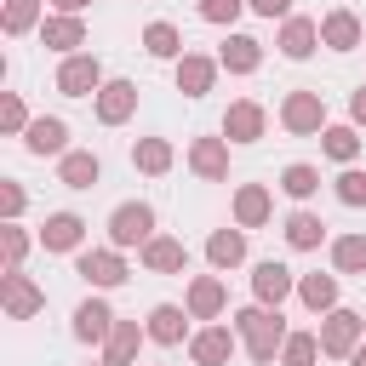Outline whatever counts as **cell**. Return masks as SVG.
<instances>
[{
    "mask_svg": "<svg viewBox=\"0 0 366 366\" xmlns=\"http://www.w3.org/2000/svg\"><path fill=\"white\" fill-rule=\"evenodd\" d=\"M80 274H86L92 286H120V280H126V263H120L114 252H80Z\"/></svg>",
    "mask_w": 366,
    "mask_h": 366,
    "instance_id": "8992f818",
    "label": "cell"
},
{
    "mask_svg": "<svg viewBox=\"0 0 366 366\" xmlns=\"http://www.w3.org/2000/svg\"><path fill=\"white\" fill-rule=\"evenodd\" d=\"M246 6H252V11H263V17H286V6H292V0H246Z\"/></svg>",
    "mask_w": 366,
    "mask_h": 366,
    "instance_id": "60d3db41",
    "label": "cell"
},
{
    "mask_svg": "<svg viewBox=\"0 0 366 366\" xmlns=\"http://www.w3.org/2000/svg\"><path fill=\"white\" fill-rule=\"evenodd\" d=\"M355 149H360V137H355L349 126H332V132H326V154H332V160H355Z\"/></svg>",
    "mask_w": 366,
    "mask_h": 366,
    "instance_id": "f546056e",
    "label": "cell"
},
{
    "mask_svg": "<svg viewBox=\"0 0 366 366\" xmlns=\"http://www.w3.org/2000/svg\"><path fill=\"white\" fill-rule=\"evenodd\" d=\"M286 366H315V337H286Z\"/></svg>",
    "mask_w": 366,
    "mask_h": 366,
    "instance_id": "8d00e7d4",
    "label": "cell"
},
{
    "mask_svg": "<svg viewBox=\"0 0 366 366\" xmlns=\"http://www.w3.org/2000/svg\"><path fill=\"white\" fill-rule=\"evenodd\" d=\"M286 126H292V132H309V126H320V103H315L309 92H297V97L286 103Z\"/></svg>",
    "mask_w": 366,
    "mask_h": 366,
    "instance_id": "7402d4cb",
    "label": "cell"
},
{
    "mask_svg": "<svg viewBox=\"0 0 366 366\" xmlns=\"http://www.w3.org/2000/svg\"><path fill=\"white\" fill-rule=\"evenodd\" d=\"M337 200H343V206H366V172L349 166V172L337 177Z\"/></svg>",
    "mask_w": 366,
    "mask_h": 366,
    "instance_id": "4dcf8cb0",
    "label": "cell"
},
{
    "mask_svg": "<svg viewBox=\"0 0 366 366\" xmlns=\"http://www.w3.org/2000/svg\"><path fill=\"white\" fill-rule=\"evenodd\" d=\"M320 34H326V46H332V51H349V46L360 40V23H355L349 11H332V17L320 23Z\"/></svg>",
    "mask_w": 366,
    "mask_h": 366,
    "instance_id": "2e32d148",
    "label": "cell"
},
{
    "mask_svg": "<svg viewBox=\"0 0 366 366\" xmlns=\"http://www.w3.org/2000/svg\"><path fill=\"white\" fill-rule=\"evenodd\" d=\"M189 309H194V315H217V309H223V286H217V280H194Z\"/></svg>",
    "mask_w": 366,
    "mask_h": 366,
    "instance_id": "83f0119b",
    "label": "cell"
},
{
    "mask_svg": "<svg viewBox=\"0 0 366 366\" xmlns=\"http://www.w3.org/2000/svg\"><path fill=\"white\" fill-rule=\"evenodd\" d=\"M240 6H246V0H200V17H206V23H234Z\"/></svg>",
    "mask_w": 366,
    "mask_h": 366,
    "instance_id": "836d02e7",
    "label": "cell"
},
{
    "mask_svg": "<svg viewBox=\"0 0 366 366\" xmlns=\"http://www.w3.org/2000/svg\"><path fill=\"white\" fill-rule=\"evenodd\" d=\"M355 120H366V86L355 92Z\"/></svg>",
    "mask_w": 366,
    "mask_h": 366,
    "instance_id": "b9f144b4",
    "label": "cell"
},
{
    "mask_svg": "<svg viewBox=\"0 0 366 366\" xmlns=\"http://www.w3.org/2000/svg\"><path fill=\"white\" fill-rule=\"evenodd\" d=\"M34 309H40V292L29 286V274L11 269V274H6V315H11V320H29Z\"/></svg>",
    "mask_w": 366,
    "mask_h": 366,
    "instance_id": "30bf717a",
    "label": "cell"
},
{
    "mask_svg": "<svg viewBox=\"0 0 366 366\" xmlns=\"http://www.w3.org/2000/svg\"><path fill=\"white\" fill-rule=\"evenodd\" d=\"M194 166H200L206 177H223V149H217V143H194Z\"/></svg>",
    "mask_w": 366,
    "mask_h": 366,
    "instance_id": "e575fe53",
    "label": "cell"
},
{
    "mask_svg": "<svg viewBox=\"0 0 366 366\" xmlns=\"http://www.w3.org/2000/svg\"><path fill=\"white\" fill-rule=\"evenodd\" d=\"M223 132H229L234 143H252V137L263 132V109H257V103H234L229 120H223Z\"/></svg>",
    "mask_w": 366,
    "mask_h": 366,
    "instance_id": "8fae6325",
    "label": "cell"
},
{
    "mask_svg": "<svg viewBox=\"0 0 366 366\" xmlns=\"http://www.w3.org/2000/svg\"><path fill=\"white\" fill-rule=\"evenodd\" d=\"M97 80H103L97 57H69V63H63V74H57V86H63L69 97H92V92H97Z\"/></svg>",
    "mask_w": 366,
    "mask_h": 366,
    "instance_id": "3957f363",
    "label": "cell"
},
{
    "mask_svg": "<svg viewBox=\"0 0 366 366\" xmlns=\"http://www.w3.org/2000/svg\"><path fill=\"white\" fill-rule=\"evenodd\" d=\"M263 212H269V200H263V189H246V194H240V223H257Z\"/></svg>",
    "mask_w": 366,
    "mask_h": 366,
    "instance_id": "74e56055",
    "label": "cell"
},
{
    "mask_svg": "<svg viewBox=\"0 0 366 366\" xmlns=\"http://www.w3.org/2000/svg\"><path fill=\"white\" fill-rule=\"evenodd\" d=\"M51 6H63V11H80V6H86V0H51Z\"/></svg>",
    "mask_w": 366,
    "mask_h": 366,
    "instance_id": "7bdbcfd3",
    "label": "cell"
},
{
    "mask_svg": "<svg viewBox=\"0 0 366 366\" xmlns=\"http://www.w3.org/2000/svg\"><path fill=\"white\" fill-rule=\"evenodd\" d=\"M166 160H172V149H166V143H137V166H149V172H166Z\"/></svg>",
    "mask_w": 366,
    "mask_h": 366,
    "instance_id": "d590c367",
    "label": "cell"
},
{
    "mask_svg": "<svg viewBox=\"0 0 366 366\" xmlns=\"http://www.w3.org/2000/svg\"><path fill=\"white\" fill-rule=\"evenodd\" d=\"M320 234H326V223H320L315 212H292V217H286V240H292L297 252H309V246H320Z\"/></svg>",
    "mask_w": 366,
    "mask_h": 366,
    "instance_id": "5bb4252c",
    "label": "cell"
},
{
    "mask_svg": "<svg viewBox=\"0 0 366 366\" xmlns=\"http://www.w3.org/2000/svg\"><path fill=\"white\" fill-rule=\"evenodd\" d=\"M252 286H257V297H263V303H280V297L292 292V269L269 257V263H257V274H252Z\"/></svg>",
    "mask_w": 366,
    "mask_h": 366,
    "instance_id": "9c48e42d",
    "label": "cell"
},
{
    "mask_svg": "<svg viewBox=\"0 0 366 366\" xmlns=\"http://www.w3.org/2000/svg\"><path fill=\"white\" fill-rule=\"evenodd\" d=\"M149 269H183V246L177 240H149Z\"/></svg>",
    "mask_w": 366,
    "mask_h": 366,
    "instance_id": "f1b7e54d",
    "label": "cell"
},
{
    "mask_svg": "<svg viewBox=\"0 0 366 366\" xmlns=\"http://www.w3.org/2000/svg\"><path fill=\"white\" fill-rule=\"evenodd\" d=\"M355 366H366V355H355Z\"/></svg>",
    "mask_w": 366,
    "mask_h": 366,
    "instance_id": "ee69618b",
    "label": "cell"
},
{
    "mask_svg": "<svg viewBox=\"0 0 366 366\" xmlns=\"http://www.w3.org/2000/svg\"><path fill=\"white\" fill-rule=\"evenodd\" d=\"M34 11H40V0H11L6 6V34H23L34 23Z\"/></svg>",
    "mask_w": 366,
    "mask_h": 366,
    "instance_id": "1f68e13d",
    "label": "cell"
},
{
    "mask_svg": "<svg viewBox=\"0 0 366 366\" xmlns=\"http://www.w3.org/2000/svg\"><path fill=\"white\" fill-rule=\"evenodd\" d=\"M223 63H229V69H240V74H246V69H257V40L234 34V40L223 46Z\"/></svg>",
    "mask_w": 366,
    "mask_h": 366,
    "instance_id": "484cf974",
    "label": "cell"
},
{
    "mask_svg": "<svg viewBox=\"0 0 366 366\" xmlns=\"http://www.w3.org/2000/svg\"><path fill=\"white\" fill-rule=\"evenodd\" d=\"M149 337H154V343H177V337H183V309H177V303H160V309L149 315Z\"/></svg>",
    "mask_w": 366,
    "mask_h": 366,
    "instance_id": "e0dca14e",
    "label": "cell"
},
{
    "mask_svg": "<svg viewBox=\"0 0 366 366\" xmlns=\"http://www.w3.org/2000/svg\"><path fill=\"white\" fill-rule=\"evenodd\" d=\"M109 320H114V315H109V303H97V297L74 309V332H80L86 343H97V337H109Z\"/></svg>",
    "mask_w": 366,
    "mask_h": 366,
    "instance_id": "7c38bea8",
    "label": "cell"
},
{
    "mask_svg": "<svg viewBox=\"0 0 366 366\" xmlns=\"http://www.w3.org/2000/svg\"><path fill=\"white\" fill-rule=\"evenodd\" d=\"M132 103H137V86H132V80H109V86H103V97H97V114L114 126V120H126V114H132Z\"/></svg>",
    "mask_w": 366,
    "mask_h": 366,
    "instance_id": "52a82bcc",
    "label": "cell"
},
{
    "mask_svg": "<svg viewBox=\"0 0 366 366\" xmlns=\"http://www.w3.org/2000/svg\"><path fill=\"white\" fill-rule=\"evenodd\" d=\"M240 332H246V349H252V360H269V355L286 343V332H280V315H269V309H246V315H240Z\"/></svg>",
    "mask_w": 366,
    "mask_h": 366,
    "instance_id": "6da1fadb",
    "label": "cell"
},
{
    "mask_svg": "<svg viewBox=\"0 0 366 366\" xmlns=\"http://www.w3.org/2000/svg\"><path fill=\"white\" fill-rule=\"evenodd\" d=\"M80 234H86V223H80L74 212H57V217H46L40 246H46V252H74V246H80Z\"/></svg>",
    "mask_w": 366,
    "mask_h": 366,
    "instance_id": "277c9868",
    "label": "cell"
},
{
    "mask_svg": "<svg viewBox=\"0 0 366 366\" xmlns=\"http://www.w3.org/2000/svg\"><path fill=\"white\" fill-rule=\"evenodd\" d=\"M280 51H286V57H309V51H315V23H309V17H292L286 34H280Z\"/></svg>",
    "mask_w": 366,
    "mask_h": 366,
    "instance_id": "ac0fdd59",
    "label": "cell"
},
{
    "mask_svg": "<svg viewBox=\"0 0 366 366\" xmlns=\"http://www.w3.org/2000/svg\"><path fill=\"white\" fill-rule=\"evenodd\" d=\"M303 303H309V309H332V303H337V280L309 274V280H303Z\"/></svg>",
    "mask_w": 366,
    "mask_h": 366,
    "instance_id": "4316f807",
    "label": "cell"
},
{
    "mask_svg": "<svg viewBox=\"0 0 366 366\" xmlns=\"http://www.w3.org/2000/svg\"><path fill=\"white\" fill-rule=\"evenodd\" d=\"M229 355H234V337H229L223 326H212V332L194 337V360H200V366H223Z\"/></svg>",
    "mask_w": 366,
    "mask_h": 366,
    "instance_id": "4fadbf2b",
    "label": "cell"
},
{
    "mask_svg": "<svg viewBox=\"0 0 366 366\" xmlns=\"http://www.w3.org/2000/svg\"><path fill=\"white\" fill-rule=\"evenodd\" d=\"M280 189H286V194H297V200H309V194L320 189V172H315V166H286Z\"/></svg>",
    "mask_w": 366,
    "mask_h": 366,
    "instance_id": "cb8c5ba5",
    "label": "cell"
},
{
    "mask_svg": "<svg viewBox=\"0 0 366 366\" xmlns=\"http://www.w3.org/2000/svg\"><path fill=\"white\" fill-rule=\"evenodd\" d=\"M63 183L69 189H92L97 183V154H63Z\"/></svg>",
    "mask_w": 366,
    "mask_h": 366,
    "instance_id": "ffe728a7",
    "label": "cell"
},
{
    "mask_svg": "<svg viewBox=\"0 0 366 366\" xmlns=\"http://www.w3.org/2000/svg\"><path fill=\"white\" fill-rule=\"evenodd\" d=\"M355 337H360V315L337 309V315L326 320V332H320V349H326V355H349V349H355Z\"/></svg>",
    "mask_w": 366,
    "mask_h": 366,
    "instance_id": "5b68a950",
    "label": "cell"
},
{
    "mask_svg": "<svg viewBox=\"0 0 366 366\" xmlns=\"http://www.w3.org/2000/svg\"><path fill=\"white\" fill-rule=\"evenodd\" d=\"M206 257H212L217 269L240 263V257H246V234H240V229H217V234H212V246H206Z\"/></svg>",
    "mask_w": 366,
    "mask_h": 366,
    "instance_id": "9a60e30c",
    "label": "cell"
},
{
    "mask_svg": "<svg viewBox=\"0 0 366 366\" xmlns=\"http://www.w3.org/2000/svg\"><path fill=\"white\" fill-rule=\"evenodd\" d=\"M29 154H63V143H69V126L63 120H29Z\"/></svg>",
    "mask_w": 366,
    "mask_h": 366,
    "instance_id": "ba28073f",
    "label": "cell"
},
{
    "mask_svg": "<svg viewBox=\"0 0 366 366\" xmlns=\"http://www.w3.org/2000/svg\"><path fill=\"white\" fill-rule=\"evenodd\" d=\"M0 200H6V217H17V212H23V189H17V183H6V189H0Z\"/></svg>",
    "mask_w": 366,
    "mask_h": 366,
    "instance_id": "ab89813d",
    "label": "cell"
},
{
    "mask_svg": "<svg viewBox=\"0 0 366 366\" xmlns=\"http://www.w3.org/2000/svg\"><path fill=\"white\" fill-rule=\"evenodd\" d=\"M337 269H366V240H360V234L337 240Z\"/></svg>",
    "mask_w": 366,
    "mask_h": 366,
    "instance_id": "d6a6232c",
    "label": "cell"
},
{
    "mask_svg": "<svg viewBox=\"0 0 366 366\" xmlns=\"http://www.w3.org/2000/svg\"><path fill=\"white\" fill-rule=\"evenodd\" d=\"M177 86H183L189 97H200V92L212 86V63H206V57H183V63H177Z\"/></svg>",
    "mask_w": 366,
    "mask_h": 366,
    "instance_id": "d6986e66",
    "label": "cell"
},
{
    "mask_svg": "<svg viewBox=\"0 0 366 366\" xmlns=\"http://www.w3.org/2000/svg\"><path fill=\"white\" fill-rule=\"evenodd\" d=\"M40 40H46V46H57V51L80 46V17H51V23L40 29Z\"/></svg>",
    "mask_w": 366,
    "mask_h": 366,
    "instance_id": "44dd1931",
    "label": "cell"
},
{
    "mask_svg": "<svg viewBox=\"0 0 366 366\" xmlns=\"http://www.w3.org/2000/svg\"><path fill=\"white\" fill-rule=\"evenodd\" d=\"M132 355H137V326L126 320V326H114V332H109V366H126Z\"/></svg>",
    "mask_w": 366,
    "mask_h": 366,
    "instance_id": "d4e9b609",
    "label": "cell"
},
{
    "mask_svg": "<svg viewBox=\"0 0 366 366\" xmlns=\"http://www.w3.org/2000/svg\"><path fill=\"white\" fill-rule=\"evenodd\" d=\"M17 126L29 132V120H23V103H17V97H6V132H17Z\"/></svg>",
    "mask_w": 366,
    "mask_h": 366,
    "instance_id": "f35d334b",
    "label": "cell"
},
{
    "mask_svg": "<svg viewBox=\"0 0 366 366\" xmlns=\"http://www.w3.org/2000/svg\"><path fill=\"white\" fill-rule=\"evenodd\" d=\"M143 46H149L154 57H177V51H183V40H177V29H172V23H149Z\"/></svg>",
    "mask_w": 366,
    "mask_h": 366,
    "instance_id": "603a6c76",
    "label": "cell"
},
{
    "mask_svg": "<svg viewBox=\"0 0 366 366\" xmlns=\"http://www.w3.org/2000/svg\"><path fill=\"white\" fill-rule=\"evenodd\" d=\"M149 229H154V212H149L143 200H126V206H114V217H109V240H114V246H137V240H149Z\"/></svg>",
    "mask_w": 366,
    "mask_h": 366,
    "instance_id": "7a4b0ae2",
    "label": "cell"
}]
</instances>
